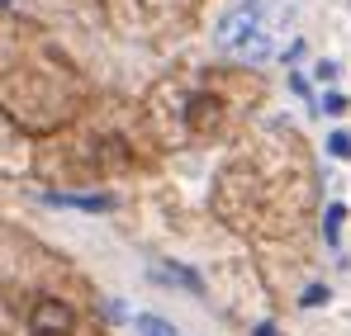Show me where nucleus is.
Masks as SVG:
<instances>
[{"label": "nucleus", "mask_w": 351, "mask_h": 336, "mask_svg": "<svg viewBox=\"0 0 351 336\" xmlns=\"http://www.w3.org/2000/svg\"><path fill=\"white\" fill-rule=\"evenodd\" d=\"M313 76H318V81H337V62H318Z\"/></svg>", "instance_id": "1a4fd4ad"}, {"label": "nucleus", "mask_w": 351, "mask_h": 336, "mask_svg": "<svg viewBox=\"0 0 351 336\" xmlns=\"http://www.w3.org/2000/svg\"><path fill=\"white\" fill-rule=\"evenodd\" d=\"M318 303H328V289H323V284L304 289V308H318Z\"/></svg>", "instance_id": "6e6552de"}, {"label": "nucleus", "mask_w": 351, "mask_h": 336, "mask_svg": "<svg viewBox=\"0 0 351 336\" xmlns=\"http://www.w3.org/2000/svg\"><path fill=\"white\" fill-rule=\"evenodd\" d=\"M347 218V209L342 204H328V218H323V237H328V246H337V227Z\"/></svg>", "instance_id": "20e7f679"}, {"label": "nucleus", "mask_w": 351, "mask_h": 336, "mask_svg": "<svg viewBox=\"0 0 351 336\" xmlns=\"http://www.w3.org/2000/svg\"><path fill=\"white\" fill-rule=\"evenodd\" d=\"M252 29H256V5H242L233 19H223V48H233V53H242V43L252 38Z\"/></svg>", "instance_id": "f03ea898"}, {"label": "nucleus", "mask_w": 351, "mask_h": 336, "mask_svg": "<svg viewBox=\"0 0 351 336\" xmlns=\"http://www.w3.org/2000/svg\"><path fill=\"white\" fill-rule=\"evenodd\" d=\"M256 336H276V327H271V322H261V327H256Z\"/></svg>", "instance_id": "9d476101"}, {"label": "nucleus", "mask_w": 351, "mask_h": 336, "mask_svg": "<svg viewBox=\"0 0 351 336\" xmlns=\"http://www.w3.org/2000/svg\"><path fill=\"white\" fill-rule=\"evenodd\" d=\"M219 114H223V100H219V95H195L190 109H185V123H190L195 133H209V128L219 123Z\"/></svg>", "instance_id": "7ed1b4c3"}, {"label": "nucleus", "mask_w": 351, "mask_h": 336, "mask_svg": "<svg viewBox=\"0 0 351 336\" xmlns=\"http://www.w3.org/2000/svg\"><path fill=\"white\" fill-rule=\"evenodd\" d=\"M34 336H71V327H76V318H71V308L66 303H58V298H43L38 308H34Z\"/></svg>", "instance_id": "f257e3e1"}, {"label": "nucleus", "mask_w": 351, "mask_h": 336, "mask_svg": "<svg viewBox=\"0 0 351 336\" xmlns=\"http://www.w3.org/2000/svg\"><path fill=\"white\" fill-rule=\"evenodd\" d=\"M138 327H143V336H176V327L167 322V318H143Z\"/></svg>", "instance_id": "423d86ee"}, {"label": "nucleus", "mask_w": 351, "mask_h": 336, "mask_svg": "<svg viewBox=\"0 0 351 336\" xmlns=\"http://www.w3.org/2000/svg\"><path fill=\"white\" fill-rule=\"evenodd\" d=\"M328 152H332L337 161H351V133H332V138H328Z\"/></svg>", "instance_id": "39448f33"}, {"label": "nucleus", "mask_w": 351, "mask_h": 336, "mask_svg": "<svg viewBox=\"0 0 351 336\" xmlns=\"http://www.w3.org/2000/svg\"><path fill=\"white\" fill-rule=\"evenodd\" d=\"M323 114L342 118V114H347V95H328V100H323Z\"/></svg>", "instance_id": "0eeeda50"}]
</instances>
